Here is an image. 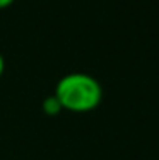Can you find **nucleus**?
<instances>
[{"label": "nucleus", "instance_id": "3", "mask_svg": "<svg viewBox=\"0 0 159 160\" xmlns=\"http://www.w3.org/2000/svg\"><path fill=\"white\" fill-rule=\"evenodd\" d=\"M14 2H16V0H0V9H5V7L12 5Z\"/></svg>", "mask_w": 159, "mask_h": 160}, {"label": "nucleus", "instance_id": "4", "mask_svg": "<svg viewBox=\"0 0 159 160\" xmlns=\"http://www.w3.org/2000/svg\"><path fill=\"white\" fill-rule=\"evenodd\" d=\"M3 70H5V60H3V56L0 55V77H2Z\"/></svg>", "mask_w": 159, "mask_h": 160}, {"label": "nucleus", "instance_id": "1", "mask_svg": "<svg viewBox=\"0 0 159 160\" xmlns=\"http://www.w3.org/2000/svg\"><path fill=\"white\" fill-rule=\"evenodd\" d=\"M55 96L67 111L89 112L101 104L103 89L99 82L87 73H69L58 80Z\"/></svg>", "mask_w": 159, "mask_h": 160}, {"label": "nucleus", "instance_id": "2", "mask_svg": "<svg viewBox=\"0 0 159 160\" xmlns=\"http://www.w3.org/2000/svg\"><path fill=\"white\" fill-rule=\"evenodd\" d=\"M62 109H63V108H62V104H60L58 97H56L55 94L45 99V102H43V111L46 112V114H50V116H55V114H58L60 111H62Z\"/></svg>", "mask_w": 159, "mask_h": 160}]
</instances>
